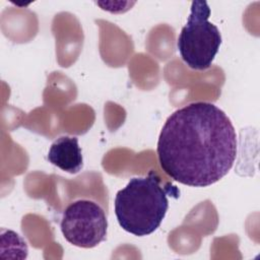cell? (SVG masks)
Masks as SVG:
<instances>
[{
    "label": "cell",
    "instance_id": "cell-1",
    "mask_svg": "<svg viewBox=\"0 0 260 260\" xmlns=\"http://www.w3.org/2000/svg\"><path fill=\"white\" fill-rule=\"evenodd\" d=\"M237 134L226 114L207 102L178 109L165 122L157 140V158L173 180L207 187L222 179L237 156Z\"/></svg>",
    "mask_w": 260,
    "mask_h": 260
},
{
    "label": "cell",
    "instance_id": "cell-2",
    "mask_svg": "<svg viewBox=\"0 0 260 260\" xmlns=\"http://www.w3.org/2000/svg\"><path fill=\"white\" fill-rule=\"evenodd\" d=\"M179 190L170 184L162 187L160 179L149 172L144 177H134L119 190L114 200V210L120 226L137 237L156 231L169 209V194Z\"/></svg>",
    "mask_w": 260,
    "mask_h": 260
},
{
    "label": "cell",
    "instance_id": "cell-3",
    "mask_svg": "<svg viewBox=\"0 0 260 260\" xmlns=\"http://www.w3.org/2000/svg\"><path fill=\"white\" fill-rule=\"evenodd\" d=\"M210 8L206 1H192L187 23L177 40V48L185 64L194 70L208 69L221 45V35L208 20Z\"/></svg>",
    "mask_w": 260,
    "mask_h": 260
},
{
    "label": "cell",
    "instance_id": "cell-4",
    "mask_svg": "<svg viewBox=\"0 0 260 260\" xmlns=\"http://www.w3.org/2000/svg\"><path fill=\"white\" fill-rule=\"evenodd\" d=\"M60 229L68 243L90 249L106 240L108 220L100 204L88 199H78L63 211Z\"/></svg>",
    "mask_w": 260,
    "mask_h": 260
},
{
    "label": "cell",
    "instance_id": "cell-5",
    "mask_svg": "<svg viewBox=\"0 0 260 260\" xmlns=\"http://www.w3.org/2000/svg\"><path fill=\"white\" fill-rule=\"evenodd\" d=\"M48 160L60 170L76 174L83 167L82 151L75 136H60L50 146L47 155Z\"/></svg>",
    "mask_w": 260,
    "mask_h": 260
}]
</instances>
